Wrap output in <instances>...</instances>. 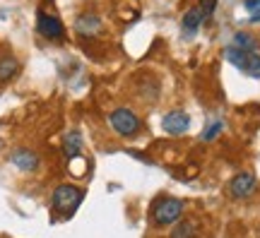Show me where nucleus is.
<instances>
[{"instance_id":"nucleus-10","label":"nucleus","mask_w":260,"mask_h":238,"mask_svg":"<svg viewBox=\"0 0 260 238\" xmlns=\"http://www.w3.org/2000/svg\"><path fill=\"white\" fill-rule=\"evenodd\" d=\"M203 19H205V15H203V10H200V5L188 10L186 15H183V31H186V37H193L195 31H198V27L203 24Z\"/></svg>"},{"instance_id":"nucleus-6","label":"nucleus","mask_w":260,"mask_h":238,"mask_svg":"<svg viewBox=\"0 0 260 238\" xmlns=\"http://www.w3.org/2000/svg\"><path fill=\"white\" fill-rule=\"evenodd\" d=\"M253 192H255V176L253 174H236L229 181V195L236 197V200H246V197H251Z\"/></svg>"},{"instance_id":"nucleus-2","label":"nucleus","mask_w":260,"mask_h":238,"mask_svg":"<svg viewBox=\"0 0 260 238\" xmlns=\"http://www.w3.org/2000/svg\"><path fill=\"white\" fill-rule=\"evenodd\" d=\"M183 214V202L176 197H161L154 202L152 207V221L154 226H169V224H176Z\"/></svg>"},{"instance_id":"nucleus-14","label":"nucleus","mask_w":260,"mask_h":238,"mask_svg":"<svg viewBox=\"0 0 260 238\" xmlns=\"http://www.w3.org/2000/svg\"><path fill=\"white\" fill-rule=\"evenodd\" d=\"M198 236V226H195V221H178L176 229L171 231V238H195Z\"/></svg>"},{"instance_id":"nucleus-17","label":"nucleus","mask_w":260,"mask_h":238,"mask_svg":"<svg viewBox=\"0 0 260 238\" xmlns=\"http://www.w3.org/2000/svg\"><path fill=\"white\" fill-rule=\"evenodd\" d=\"M214 8H217V0H200V10H203L205 17H210L214 12Z\"/></svg>"},{"instance_id":"nucleus-4","label":"nucleus","mask_w":260,"mask_h":238,"mask_svg":"<svg viewBox=\"0 0 260 238\" xmlns=\"http://www.w3.org/2000/svg\"><path fill=\"white\" fill-rule=\"evenodd\" d=\"M109 123H111L113 132H116L118 138H135L140 132V128H142L140 118L130 109H116L111 113Z\"/></svg>"},{"instance_id":"nucleus-8","label":"nucleus","mask_w":260,"mask_h":238,"mask_svg":"<svg viewBox=\"0 0 260 238\" xmlns=\"http://www.w3.org/2000/svg\"><path fill=\"white\" fill-rule=\"evenodd\" d=\"M10 161H12V166H15L17 171H22V174H31V171L39 168V154L31 152V149H24V147L15 149L12 156H10Z\"/></svg>"},{"instance_id":"nucleus-11","label":"nucleus","mask_w":260,"mask_h":238,"mask_svg":"<svg viewBox=\"0 0 260 238\" xmlns=\"http://www.w3.org/2000/svg\"><path fill=\"white\" fill-rule=\"evenodd\" d=\"M80 152H82V135H80L77 130H73V132H68L63 140V154L68 156V159H77Z\"/></svg>"},{"instance_id":"nucleus-9","label":"nucleus","mask_w":260,"mask_h":238,"mask_svg":"<svg viewBox=\"0 0 260 238\" xmlns=\"http://www.w3.org/2000/svg\"><path fill=\"white\" fill-rule=\"evenodd\" d=\"M75 29H77L82 37H96V34L102 31V19L96 17V15H92V12H84V15L77 17Z\"/></svg>"},{"instance_id":"nucleus-5","label":"nucleus","mask_w":260,"mask_h":238,"mask_svg":"<svg viewBox=\"0 0 260 238\" xmlns=\"http://www.w3.org/2000/svg\"><path fill=\"white\" fill-rule=\"evenodd\" d=\"M37 31L44 39H51V41H60L65 37V27L60 24V19L53 17V15H46V12H39Z\"/></svg>"},{"instance_id":"nucleus-16","label":"nucleus","mask_w":260,"mask_h":238,"mask_svg":"<svg viewBox=\"0 0 260 238\" xmlns=\"http://www.w3.org/2000/svg\"><path fill=\"white\" fill-rule=\"evenodd\" d=\"M243 5H246V10L251 12L253 22H258L260 19V0H243Z\"/></svg>"},{"instance_id":"nucleus-7","label":"nucleus","mask_w":260,"mask_h":238,"mask_svg":"<svg viewBox=\"0 0 260 238\" xmlns=\"http://www.w3.org/2000/svg\"><path fill=\"white\" fill-rule=\"evenodd\" d=\"M161 128H164V132H169V135H183V132H188V128H190V118H188L186 111H171V113L164 116Z\"/></svg>"},{"instance_id":"nucleus-3","label":"nucleus","mask_w":260,"mask_h":238,"mask_svg":"<svg viewBox=\"0 0 260 238\" xmlns=\"http://www.w3.org/2000/svg\"><path fill=\"white\" fill-rule=\"evenodd\" d=\"M224 58L232 65H236L243 75L248 77H260V55L251 53V51H241L236 46H226L224 48Z\"/></svg>"},{"instance_id":"nucleus-12","label":"nucleus","mask_w":260,"mask_h":238,"mask_svg":"<svg viewBox=\"0 0 260 238\" xmlns=\"http://www.w3.org/2000/svg\"><path fill=\"white\" fill-rule=\"evenodd\" d=\"M17 73H19L17 58H12V55H3V58H0V82H10Z\"/></svg>"},{"instance_id":"nucleus-1","label":"nucleus","mask_w":260,"mask_h":238,"mask_svg":"<svg viewBox=\"0 0 260 238\" xmlns=\"http://www.w3.org/2000/svg\"><path fill=\"white\" fill-rule=\"evenodd\" d=\"M80 202H82V190H80L77 185H70V183L58 185L56 190H53V197H51L53 210L60 212L63 217H73V212L77 210Z\"/></svg>"},{"instance_id":"nucleus-15","label":"nucleus","mask_w":260,"mask_h":238,"mask_svg":"<svg viewBox=\"0 0 260 238\" xmlns=\"http://www.w3.org/2000/svg\"><path fill=\"white\" fill-rule=\"evenodd\" d=\"M222 128H224L222 120H214V123H210V125H207V130L203 132V140H205V142H212V140L222 132Z\"/></svg>"},{"instance_id":"nucleus-13","label":"nucleus","mask_w":260,"mask_h":238,"mask_svg":"<svg viewBox=\"0 0 260 238\" xmlns=\"http://www.w3.org/2000/svg\"><path fill=\"white\" fill-rule=\"evenodd\" d=\"M232 46L241 48V51H251V53H258V39L251 37L248 31H239L236 37H234V44Z\"/></svg>"}]
</instances>
